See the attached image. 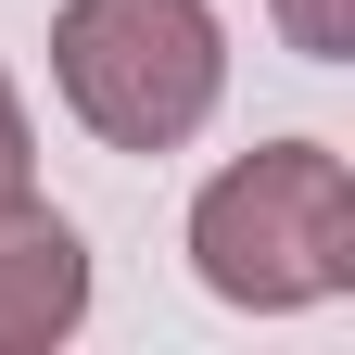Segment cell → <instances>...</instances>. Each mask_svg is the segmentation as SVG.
<instances>
[{"instance_id":"6da1fadb","label":"cell","mask_w":355,"mask_h":355,"mask_svg":"<svg viewBox=\"0 0 355 355\" xmlns=\"http://www.w3.org/2000/svg\"><path fill=\"white\" fill-rule=\"evenodd\" d=\"M191 266H203L216 304H254V318L330 304L355 279V178H343V153L330 140H266L229 178H203Z\"/></svg>"},{"instance_id":"7a4b0ae2","label":"cell","mask_w":355,"mask_h":355,"mask_svg":"<svg viewBox=\"0 0 355 355\" xmlns=\"http://www.w3.org/2000/svg\"><path fill=\"white\" fill-rule=\"evenodd\" d=\"M51 76H64L89 140L178 153L229 89V26H216V0H64Z\"/></svg>"},{"instance_id":"3957f363","label":"cell","mask_w":355,"mask_h":355,"mask_svg":"<svg viewBox=\"0 0 355 355\" xmlns=\"http://www.w3.org/2000/svg\"><path fill=\"white\" fill-rule=\"evenodd\" d=\"M76 318H89V241L64 229V216L13 203V216H0V355L64 343Z\"/></svg>"},{"instance_id":"277c9868","label":"cell","mask_w":355,"mask_h":355,"mask_svg":"<svg viewBox=\"0 0 355 355\" xmlns=\"http://www.w3.org/2000/svg\"><path fill=\"white\" fill-rule=\"evenodd\" d=\"M279 38H292L304 64H343L355 51V0H279Z\"/></svg>"},{"instance_id":"5b68a950","label":"cell","mask_w":355,"mask_h":355,"mask_svg":"<svg viewBox=\"0 0 355 355\" xmlns=\"http://www.w3.org/2000/svg\"><path fill=\"white\" fill-rule=\"evenodd\" d=\"M38 203V140H26V102H13V76H0V216Z\"/></svg>"}]
</instances>
